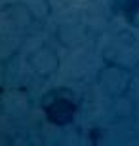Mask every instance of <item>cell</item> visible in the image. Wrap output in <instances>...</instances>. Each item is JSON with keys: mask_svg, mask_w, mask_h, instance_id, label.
I'll return each mask as SVG.
<instances>
[{"mask_svg": "<svg viewBox=\"0 0 139 146\" xmlns=\"http://www.w3.org/2000/svg\"><path fill=\"white\" fill-rule=\"evenodd\" d=\"M120 11L130 21H135L139 17V0H122L120 2Z\"/></svg>", "mask_w": 139, "mask_h": 146, "instance_id": "cell-2", "label": "cell"}, {"mask_svg": "<svg viewBox=\"0 0 139 146\" xmlns=\"http://www.w3.org/2000/svg\"><path fill=\"white\" fill-rule=\"evenodd\" d=\"M44 112H46V118L52 121V123L57 125H65L75 119L76 114V104L71 97H63V95H55V97L48 99L44 103Z\"/></svg>", "mask_w": 139, "mask_h": 146, "instance_id": "cell-1", "label": "cell"}]
</instances>
